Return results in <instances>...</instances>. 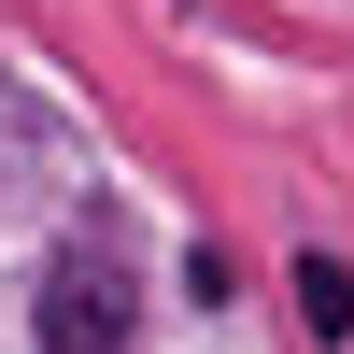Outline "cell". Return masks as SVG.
<instances>
[{"mask_svg":"<svg viewBox=\"0 0 354 354\" xmlns=\"http://www.w3.org/2000/svg\"><path fill=\"white\" fill-rule=\"evenodd\" d=\"M298 326H312V340H326V354L354 340V270H340V255H326V241H312V255H298Z\"/></svg>","mask_w":354,"mask_h":354,"instance_id":"obj_2","label":"cell"},{"mask_svg":"<svg viewBox=\"0 0 354 354\" xmlns=\"http://www.w3.org/2000/svg\"><path fill=\"white\" fill-rule=\"evenodd\" d=\"M128 326H142L128 270H113V255H57V283H43V354H128Z\"/></svg>","mask_w":354,"mask_h":354,"instance_id":"obj_1","label":"cell"}]
</instances>
